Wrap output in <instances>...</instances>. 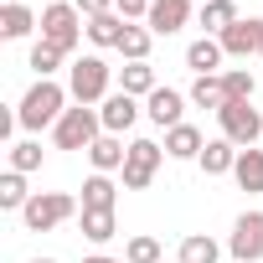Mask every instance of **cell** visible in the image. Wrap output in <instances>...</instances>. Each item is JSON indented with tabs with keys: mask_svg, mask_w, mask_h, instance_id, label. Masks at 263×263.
<instances>
[{
	"mask_svg": "<svg viewBox=\"0 0 263 263\" xmlns=\"http://www.w3.org/2000/svg\"><path fill=\"white\" fill-rule=\"evenodd\" d=\"M62 103H67V93H62L52 78H42V83H36L26 98H21V108H16V124H21V129H47V124H57V119L67 114Z\"/></svg>",
	"mask_w": 263,
	"mask_h": 263,
	"instance_id": "1",
	"label": "cell"
},
{
	"mask_svg": "<svg viewBox=\"0 0 263 263\" xmlns=\"http://www.w3.org/2000/svg\"><path fill=\"white\" fill-rule=\"evenodd\" d=\"M72 212H78V201H72L67 191H36V196L21 206V222H26V232H52V227H62Z\"/></svg>",
	"mask_w": 263,
	"mask_h": 263,
	"instance_id": "2",
	"label": "cell"
},
{
	"mask_svg": "<svg viewBox=\"0 0 263 263\" xmlns=\"http://www.w3.org/2000/svg\"><path fill=\"white\" fill-rule=\"evenodd\" d=\"M78 21H83V11H78V6H62V0H57V6H47V11H42V42H47V47H57V52L67 57V52L78 47V36H83V26H78Z\"/></svg>",
	"mask_w": 263,
	"mask_h": 263,
	"instance_id": "3",
	"label": "cell"
},
{
	"mask_svg": "<svg viewBox=\"0 0 263 263\" xmlns=\"http://www.w3.org/2000/svg\"><path fill=\"white\" fill-rule=\"evenodd\" d=\"M98 129H103V119H98L88 103L67 108V114L57 119V150H88V145L98 140Z\"/></svg>",
	"mask_w": 263,
	"mask_h": 263,
	"instance_id": "4",
	"label": "cell"
},
{
	"mask_svg": "<svg viewBox=\"0 0 263 263\" xmlns=\"http://www.w3.org/2000/svg\"><path fill=\"white\" fill-rule=\"evenodd\" d=\"M217 119H222V140H232L237 150H253V140L263 135V114L253 103H227Z\"/></svg>",
	"mask_w": 263,
	"mask_h": 263,
	"instance_id": "5",
	"label": "cell"
},
{
	"mask_svg": "<svg viewBox=\"0 0 263 263\" xmlns=\"http://www.w3.org/2000/svg\"><path fill=\"white\" fill-rule=\"evenodd\" d=\"M72 98L78 103H98V98H108V62L103 57H78L72 62Z\"/></svg>",
	"mask_w": 263,
	"mask_h": 263,
	"instance_id": "6",
	"label": "cell"
},
{
	"mask_svg": "<svg viewBox=\"0 0 263 263\" xmlns=\"http://www.w3.org/2000/svg\"><path fill=\"white\" fill-rule=\"evenodd\" d=\"M160 145L155 140H135L129 145V160H124V191H145L150 181H155V171H160Z\"/></svg>",
	"mask_w": 263,
	"mask_h": 263,
	"instance_id": "7",
	"label": "cell"
},
{
	"mask_svg": "<svg viewBox=\"0 0 263 263\" xmlns=\"http://www.w3.org/2000/svg\"><path fill=\"white\" fill-rule=\"evenodd\" d=\"M232 258L237 263H253V258H263V212H242L237 217V227H232Z\"/></svg>",
	"mask_w": 263,
	"mask_h": 263,
	"instance_id": "8",
	"label": "cell"
},
{
	"mask_svg": "<svg viewBox=\"0 0 263 263\" xmlns=\"http://www.w3.org/2000/svg\"><path fill=\"white\" fill-rule=\"evenodd\" d=\"M98 119H103V135H124V129L140 119V103H135V98H129V93L119 88V93H108V98H103Z\"/></svg>",
	"mask_w": 263,
	"mask_h": 263,
	"instance_id": "9",
	"label": "cell"
},
{
	"mask_svg": "<svg viewBox=\"0 0 263 263\" xmlns=\"http://www.w3.org/2000/svg\"><path fill=\"white\" fill-rule=\"evenodd\" d=\"M186 16H191V0H150V31L155 36H176L181 26H186Z\"/></svg>",
	"mask_w": 263,
	"mask_h": 263,
	"instance_id": "10",
	"label": "cell"
},
{
	"mask_svg": "<svg viewBox=\"0 0 263 263\" xmlns=\"http://www.w3.org/2000/svg\"><path fill=\"white\" fill-rule=\"evenodd\" d=\"M258 36H263V21H232L217 42L227 57H248V52H258Z\"/></svg>",
	"mask_w": 263,
	"mask_h": 263,
	"instance_id": "11",
	"label": "cell"
},
{
	"mask_svg": "<svg viewBox=\"0 0 263 263\" xmlns=\"http://www.w3.org/2000/svg\"><path fill=\"white\" fill-rule=\"evenodd\" d=\"M222 57H227V52H222V42H217V36H201V42H191V47H186V67H191L196 78H217Z\"/></svg>",
	"mask_w": 263,
	"mask_h": 263,
	"instance_id": "12",
	"label": "cell"
},
{
	"mask_svg": "<svg viewBox=\"0 0 263 263\" xmlns=\"http://www.w3.org/2000/svg\"><path fill=\"white\" fill-rule=\"evenodd\" d=\"M201 150H206V140H201L196 124H176V129H165V155H176V160H201Z\"/></svg>",
	"mask_w": 263,
	"mask_h": 263,
	"instance_id": "13",
	"label": "cell"
},
{
	"mask_svg": "<svg viewBox=\"0 0 263 263\" xmlns=\"http://www.w3.org/2000/svg\"><path fill=\"white\" fill-rule=\"evenodd\" d=\"M88 160H93V171H98V176H108V171H124L129 150L119 145V135H98V140L88 145Z\"/></svg>",
	"mask_w": 263,
	"mask_h": 263,
	"instance_id": "14",
	"label": "cell"
},
{
	"mask_svg": "<svg viewBox=\"0 0 263 263\" xmlns=\"http://www.w3.org/2000/svg\"><path fill=\"white\" fill-rule=\"evenodd\" d=\"M145 114H150L160 129H176V124H181V93H176V88H155L150 103H145Z\"/></svg>",
	"mask_w": 263,
	"mask_h": 263,
	"instance_id": "15",
	"label": "cell"
},
{
	"mask_svg": "<svg viewBox=\"0 0 263 263\" xmlns=\"http://www.w3.org/2000/svg\"><path fill=\"white\" fill-rule=\"evenodd\" d=\"M114 201H119V191H114L108 176H88L83 181V212H114Z\"/></svg>",
	"mask_w": 263,
	"mask_h": 263,
	"instance_id": "16",
	"label": "cell"
},
{
	"mask_svg": "<svg viewBox=\"0 0 263 263\" xmlns=\"http://www.w3.org/2000/svg\"><path fill=\"white\" fill-rule=\"evenodd\" d=\"M232 165H237V145H232V140H206L201 171H206V176H222V171H232Z\"/></svg>",
	"mask_w": 263,
	"mask_h": 263,
	"instance_id": "17",
	"label": "cell"
},
{
	"mask_svg": "<svg viewBox=\"0 0 263 263\" xmlns=\"http://www.w3.org/2000/svg\"><path fill=\"white\" fill-rule=\"evenodd\" d=\"M232 176H237V186H242V191H263V150H237Z\"/></svg>",
	"mask_w": 263,
	"mask_h": 263,
	"instance_id": "18",
	"label": "cell"
},
{
	"mask_svg": "<svg viewBox=\"0 0 263 263\" xmlns=\"http://www.w3.org/2000/svg\"><path fill=\"white\" fill-rule=\"evenodd\" d=\"M31 26H36V16L21 6V0H11L6 11H0V36H11V42H21V36H31Z\"/></svg>",
	"mask_w": 263,
	"mask_h": 263,
	"instance_id": "19",
	"label": "cell"
},
{
	"mask_svg": "<svg viewBox=\"0 0 263 263\" xmlns=\"http://www.w3.org/2000/svg\"><path fill=\"white\" fill-rule=\"evenodd\" d=\"M124 26H129L124 16L103 11V16H93V21H88V36H93L98 47H119V42H124Z\"/></svg>",
	"mask_w": 263,
	"mask_h": 263,
	"instance_id": "20",
	"label": "cell"
},
{
	"mask_svg": "<svg viewBox=\"0 0 263 263\" xmlns=\"http://www.w3.org/2000/svg\"><path fill=\"white\" fill-rule=\"evenodd\" d=\"M191 103L222 114V108H227V88H222V78H196V83H191Z\"/></svg>",
	"mask_w": 263,
	"mask_h": 263,
	"instance_id": "21",
	"label": "cell"
},
{
	"mask_svg": "<svg viewBox=\"0 0 263 263\" xmlns=\"http://www.w3.org/2000/svg\"><path fill=\"white\" fill-rule=\"evenodd\" d=\"M124 93H129V98L145 93V98H150V93H155V67H150V62H129V67H124Z\"/></svg>",
	"mask_w": 263,
	"mask_h": 263,
	"instance_id": "22",
	"label": "cell"
},
{
	"mask_svg": "<svg viewBox=\"0 0 263 263\" xmlns=\"http://www.w3.org/2000/svg\"><path fill=\"white\" fill-rule=\"evenodd\" d=\"M26 201H31V191H26L21 171H6V176H0V206H6V212H21Z\"/></svg>",
	"mask_w": 263,
	"mask_h": 263,
	"instance_id": "23",
	"label": "cell"
},
{
	"mask_svg": "<svg viewBox=\"0 0 263 263\" xmlns=\"http://www.w3.org/2000/svg\"><path fill=\"white\" fill-rule=\"evenodd\" d=\"M232 21H237V6H232V0H206V6H201V26H206V31L222 36Z\"/></svg>",
	"mask_w": 263,
	"mask_h": 263,
	"instance_id": "24",
	"label": "cell"
},
{
	"mask_svg": "<svg viewBox=\"0 0 263 263\" xmlns=\"http://www.w3.org/2000/svg\"><path fill=\"white\" fill-rule=\"evenodd\" d=\"M222 88H227V103H248L253 98V72L248 67H227L222 72Z\"/></svg>",
	"mask_w": 263,
	"mask_h": 263,
	"instance_id": "25",
	"label": "cell"
},
{
	"mask_svg": "<svg viewBox=\"0 0 263 263\" xmlns=\"http://www.w3.org/2000/svg\"><path fill=\"white\" fill-rule=\"evenodd\" d=\"M114 232H119L114 212H83V237H88V242H108Z\"/></svg>",
	"mask_w": 263,
	"mask_h": 263,
	"instance_id": "26",
	"label": "cell"
},
{
	"mask_svg": "<svg viewBox=\"0 0 263 263\" xmlns=\"http://www.w3.org/2000/svg\"><path fill=\"white\" fill-rule=\"evenodd\" d=\"M181 263H217V242H212L206 232L186 237V242H181Z\"/></svg>",
	"mask_w": 263,
	"mask_h": 263,
	"instance_id": "27",
	"label": "cell"
},
{
	"mask_svg": "<svg viewBox=\"0 0 263 263\" xmlns=\"http://www.w3.org/2000/svg\"><path fill=\"white\" fill-rule=\"evenodd\" d=\"M150 36H155V31H145V26H124V42H119V52H124L129 62H145V52H150Z\"/></svg>",
	"mask_w": 263,
	"mask_h": 263,
	"instance_id": "28",
	"label": "cell"
},
{
	"mask_svg": "<svg viewBox=\"0 0 263 263\" xmlns=\"http://www.w3.org/2000/svg\"><path fill=\"white\" fill-rule=\"evenodd\" d=\"M42 165V145H31V140H21V145H11V171H36Z\"/></svg>",
	"mask_w": 263,
	"mask_h": 263,
	"instance_id": "29",
	"label": "cell"
},
{
	"mask_svg": "<svg viewBox=\"0 0 263 263\" xmlns=\"http://www.w3.org/2000/svg\"><path fill=\"white\" fill-rule=\"evenodd\" d=\"M57 62H62V52H57V47H47V42H36V47H31V67H36L42 78H52V72H57Z\"/></svg>",
	"mask_w": 263,
	"mask_h": 263,
	"instance_id": "30",
	"label": "cell"
},
{
	"mask_svg": "<svg viewBox=\"0 0 263 263\" xmlns=\"http://www.w3.org/2000/svg\"><path fill=\"white\" fill-rule=\"evenodd\" d=\"M124 253H129V263H160V242L155 237H135Z\"/></svg>",
	"mask_w": 263,
	"mask_h": 263,
	"instance_id": "31",
	"label": "cell"
},
{
	"mask_svg": "<svg viewBox=\"0 0 263 263\" xmlns=\"http://www.w3.org/2000/svg\"><path fill=\"white\" fill-rule=\"evenodd\" d=\"M119 6V16L129 21V16H150V0H114Z\"/></svg>",
	"mask_w": 263,
	"mask_h": 263,
	"instance_id": "32",
	"label": "cell"
},
{
	"mask_svg": "<svg viewBox=\"0 0 263 263\" xmlns=\"http://www.w3.org/2000/svg\"><path fill=\"white\" fill-rule=\"evenodd\" d=\"M72 6H78V11H83V16L93 21V16H103V11L114 6V0H72Z\"/></svg>",
	"mask_w": 263,
	"mask_h": 263,
	"instance_id": "33",
	"label": "cell"
},
{
	"mask_svg": "<svg viewBox=\"0 0 263 263\" xmlns=\"http://www.w3.org/2000/svg\"><path fill=\"white\" fill-rule=\"evenodd\" d=\"M83 263H114V258H103V253H93V258H83Z\"/></svg>",
	"mask_w": 263,
	"mask_h": 263,
	"instance_id": "34",
	"label": "cell"
},
{
	"mask_svg": "<svg viewBox=\"0 0 263 263\" xmlns=\"http://www.w3.org/2000/svg\"><path fill=\"white\" fill-rule=\"evenodd\" d=\"M31 263H57V258H31Z\"/></svg>",
	"mask_w": 263,
	"mask_h": 263,
	"instance_id": "35",
	"label": "cell"
},
{
	"mask_svg": "<svg viewBox=\"0 0 263 263\" xmlns=\"http://www.w3.org/2000/svg\"><path fill=\"white\" fill-rule=\"evenodd\" d=\"M258 57H263V36H258Z\"/></svg>",
	"mask_w": 263,
	"mask_h": 263,
	"instance_id": "36",
	"label": "cell"
},
{
	"mask_svg": "<svg viewBox=\"0 0 263 263\" xmlns=\"http://www.w3.org/2000/svg\"><path fill=\"white\" fill-rule=\"evenodd\" d=\"M201 6H206V0H201Z\"/></svg>",
	"mask_w": 263,
	"mask_h": 263,
	"instance_id": "37",
	"label": "cell"
}]
</instances>
